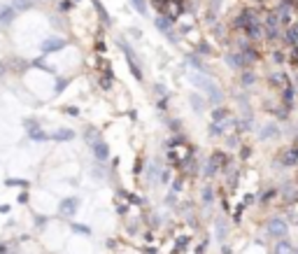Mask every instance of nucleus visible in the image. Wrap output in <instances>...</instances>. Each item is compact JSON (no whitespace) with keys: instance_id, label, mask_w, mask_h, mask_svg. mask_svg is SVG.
Listing matches in <instances>:
<instances>
[{"instance_id":"1a4fd4ad","label":"nucleus","mask_w":298,"mask_h":254,"mask_svg":"<svg viewBox=\"0 0 298 254\" xmlns=\"http://www.w3.org/2000/svg\"><path fill=\"white\" fill-rule=\"evenodd\" d=\"M14 14H16L14 7H2V10H0V24H12Z\"/></svg>"},{"instance_id":"9d476101","label":"nucleus","mask_w":298,"mask_h":254,"mask_svg":"<svg viewBox=\"0 0 298 254\" xmlns=\"http://www.w3.org/2000/svg\"><path fill=\"white\" fill-rule=\"evenodd\" d=\"M52 138H54V140H72L74 133L70 131V128H58V131L52 133Z\"/></svg>"},{"instance_id":"6e6552de","label":"nucleus","mask_w":298,"mask_h":254,"mask_svg":"<svg viewBox=\"0 0 298 254\" xmlns=\"http://www.w3.org/2000/svg\"><path fill=\"white\" fill-rule=\"evenodd\" d=\"M214 233H217V240H222V242H224V238L228 235V226H226V221L224 219L214 221Z\"/></svg>"},{"instance_id":"2eb2a0df","label":"nucleus","mask_w":298,"mask_h":254,"mask_svg":"<svg viewBox=\"0 0 298 254\" xmlns=\"http://www.w3.org/2000/svg\"><path fill=\"white\" fill-rule=\"evenodd\" d=\"M275 133H278V126H275V124H268V126H266V131L261 133V138H272Z\"/></svg>"},{"instance_id":"aec40b11","label":"nucleus","mask_w":298,"mask_h":254,"mask_svg":"<svg viewBox=\"0 0 298 254\" xmlns=\"http://www.w3.org/2000/svg\"><path fill=\"white\" fill-rule=\"evenodd\" d=\"M289 42H292V45H298V33H289Z\"/></svg>"},{"instance_id":"4be33fe9","label":"nucleus","mask_w":298,"mask_h":254,"mask_svg":"<svg viewBox=\"0 0 298 254\" xmlns=\"http://www.w3.org/2000/svg\"><path fill=\"white\" fill-rule=\"evenodd\" d=\"M2 75H5V66H2V63H0V77H2Z\"/></svg>"},{"instance_id":"ddd939ff","label":"nucleus","mask_w":298,"mask_h":254,"mask_svg":"<svg viewBox=\"0 0 298 254\" xmlns=\"http://www.w3.org/2000/svg\"><path fill=\"white\" fill-rule=\"evenodd\" d=\"M28 131H30V138H33V140H47L49 135L44 133V131H40V128L35 126V128H28Z\"/></svg>"},{"instance_id":"f8f14e48","label":"nucleus","mask_w":298,"mask_h":254,"mask_svg":"<svg viewBox=\"0 0 298 254\" xmlns=\"http://www.w3.org/2000/svg\"><path fill=\"white\" fill-rule=\"evenodd\" d=\"M247 33H250V38H261V33H264V28L258 26L256 21H252L250 26H247Z\"/></svg>"},{"instance_id":"412c9836","label":"nucleus","mask_w":298,"mask_h":254,"mask_svg":"<svg viewBox=\"0 0 298 254\" xmlns=\"http://www.w3.org/2000/svg\"><path fill=\"white\" fill-rule=\"evenodd\" d=\"M219 3H222V0H212V12L217 14V10H219Z\"/></svg>"},{"instance_id":"0eeeda50","label":"nucleus","mask_w":298,"mask_h":254,"mask_svg":"<svg viewBox=\"0 0 298 254\" xmlns=\"http://www.w3.org/2000/svg\"><path fill=\"white\" fill-rule=\"evenodd\" d=\"M280 163H282V166H294V163H298V149H286V152L280 156Z\"/></svg>"},{"instance_id":"f257e3e1","label":"nucleus","mask_w":298,"mask_h":254,"mask_svg":"<svg viewBox=\"0 0 298 254\" xmlns=\"http://www.w3.org/2000/svg\"><path fill=\"white\" fill-rule=\"evenodd\" d=\"M186 80H189V84H194L210 103H222L224 101L222 87H219L212 77H208L205 73H200V70H186Z\"/></svg>"},{"instance_id":"a211bd4d","label":"nucleus","mask_w":298,"mask_h":254,"mask_svg":"<svg viewBox=\"0 0 298 254\" xmlns=\"http://www.w3.org/2000/svg\"><path fill=\"white\" fill-rule=\"evenodd\" d=\"M7 184H14V187H26L28 182H24V180H7Z\"/></svg>"},{"instance_id":"20e7f679","label":"nucleus","mask_w":298,"mask_h":254,"mask_svg":"<svg viewBox=\"0 0 298 254\" xmlns=\"http://www.w3.org/2000/svg\"><path fill=\"white\" fill-rule=\"evenodd\" d=\"M66 47V40L63 38H47V40L40 45V49L44 54H52V52H56V49H63Z\"/></svg>"},{"instance_id":"f3484780","label":"nucleus","mask_w":298,"mask_h":254,"mask_svg":"<svg viewBox=\"0 0 298 254\" xmlns=\"http://www.w3.org/2000/svg\"><path fill=\"white\" fill-rule=\"evenodd\" d=\"M133 3V7H136L140 14H147V5H144V0H130Z\"/></svg>"},{"instance_id":"39448f33","label":"nucleus","mask_w":298,"mask_h":254,"mask_svg":"<svg viewBox=\"0 0 298 254\" xmlns=\"http://www.w3.org/2000/svg\"><path fill=\"white\" fill-rule=\"evenodd\" d=\"M272 254H296V247H294L286 238H280V240L275 242V247H272Z\"/></svg>"},{"instance_id":"f03ea898","label":"nucleus","mask_w":298,"mask_h":254,"mask_svg":"<svg viewBox=\"0 0 298 254\" xmlns=\"http://www.w3.org/2000/svg\"><path fill=\"white\" fill-rule=\"evenodd\" d=\"M266 228H268V233H270L275 240L289 235V221L282 219V217H272V219H268V226Z\"/></svg>"},{"instance_id":"5701e85b","label":"nucleus","mask_w":298,"mask_h":254,"mask_svg":"<svg viewBox=\"0 0 298 254\" xmlns=\"http://www.w3.org/2000/svg\"><path fill=\"white\" fill-rule=\"evenodd\" d=\"M296 254H298V252H296Z\"/></svg>"},{"instance_id":"7ed1b4c3","label":"nucleus","mask_w":298,"mask_h":254,"mask_svg":"<svg viewBox=\"0 0 298 254\" xmlns=\"http://www.w3.org/2000/svg\"><path fill=\"white\" fill-rule=\"evenodd\" d=\"M77 210H80V201H77V198H66V201H61V205H58V212H61L63 217H74Z\"/></svg>"},{"instance_id":"6ab92c4d","label":"nucleus","mask_w":298,"mask_h":254,"mask_svg":"<svg viewBox=\"0 0 298 254\" xmlns=\"http://www.w3.org/2000/svg\"><path fill=\"white\" fill-rule=\"evenodd\" d=\"M191 103H194V107H196V112H200V101H198V96H196V94L191 96Z\"/></svg>"},{"instance_id":"4468645a","label":"nucleus","mask_w":298,"mask_h":254,"mask_svg":"<svg viewBox=\"0 0 298 254\" xmlns=\"http://www.w3.org/2000/svg\"><path fill=\"white\" fill-rule=\"evenodd\" d=\"M212 198H214V194H212V187L208 184V187L203 189V203L205 205H212Z\"/></svg>"},{"instance_id":"423d86ee","label":"nucleus","mask_w":298,"mask_h":254,"mask_svg":"<svg viewBox=\"0 0 298 254\" xmlns=\"http://www.w3.org/2000/svg\"><path fill=\"white\" fill-rule=\"evenodd\" d=\"M91 149H94V154H96V159H108V154H110V149H108V145L102 140H98V142H91Z\"/></svg>"},{"instance_id":"9b49d317","label":"nucleus","mask_w":298,"mask_h":254,"mask_svg":"<svg viewBox=\"0 0 298 254\" xmlns=\"http://www.w3.org/2000/svg\"><path fill=\"white\" fill-rule=\"evenodd\" d=\"M219 159H222L219 154H214V156H212V159H210V163H208V168H205V175H208V177H210V175H214V173H217V163H219Z\"/></svg>"},{"instance_id":"dca6fc26","label":"nucleus","mask_w":298,"mask_h":254,"mask_svg":"<svg viewBox=\"0 0 298 254\" xmlns=\"http://www.w3.org/2000/svg\"><path fill=\"white\" fill-rule=\"evenodd\" d=\"M14 3V10H28V7L33 5L30 0H12Z\"/></svg>"}]
</instances>
